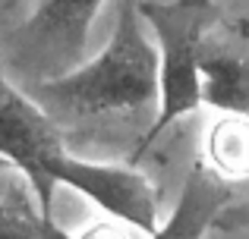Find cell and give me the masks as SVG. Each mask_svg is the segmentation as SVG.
<instances>
[{
  "mask_svg": "<svg viewBox=\"0 0 249 239\" xmlns=\"http://www.w3.org/2000/svg\"><path fill=\"white\" fill-rule=\"evenodd\" d=\"M38 92L67 113H133L158 101V48L142 32L139 6L123 0L104 50L95 60L41 82Z\"/></svg>",
  "mask_w": 249,
  "mask_h": 239,
  "instance_id": "1",
  "label": "cell"
},
{
  "mask_svg": "<svg viewBox=\"0 0 249 239\" xmlns=\"http://www.w3.org/2000/svg\"><path fill=\"white\" fill-rule=\"evenodd\" d=\"M139 16L155 32L158 48V117L142 135L136 158L148 151L177 120L196 113L202 101L205 35L218 19L214 0H145Z\"/></svg>",
  "mask_w": 249,
  "mask_h": 239,
  "instance_id": "2",
  "label": "cell"
},
{
  "mask_svg": "<svg viewBox=\"0 0 249 239\" xmlns=\"http://www.w3.org/2000/svg\"><path fill=\"white\" fill-rule=\"evenodd\" d=\"M63 154L67 142L57 123L6 79L0 63V160L10 170L22 173V179L35 189L44 214H51V192L57 189L51 170Z\"/></svg>",
  "mask_w": 249,
  "mask_h": 239,
  "instance_id": "3",
  "label": "cell"
},
{
  "mask_svg": "<svg viewBox=\"0 0 249 239\" xmlns=\"http://www.w3.org/2000/svg\"><path fill=\"white\" fill-rule=\"evenodd\" d=\"M51 179H54V186L82 192L104 214H110L114 221L126 223L145 236H152L161 227L158 192H155L152 179L139 173L133 164H98V160H85L67 151L54 164Z\"/></svg>",
  "mask_w": 249,
  "mask_h": 239,
  "instance_id": "4",
  "label": "cell"
},
{
  "mask_svg": "<svg viewBox=\"0 0 249 239\" xmlns=\"http://www.w3.org/2000/svg\"><path fill=\"white\" fill-rule=\"evenodd\" d=\"M233 202V186L221 183L205 160H196L186 173L177 208L148 239H205L208 230H218V221Z\"/></svg>",
  "mask_w": 249,
  "mask_h": 239,
  "instance_id": "5",
  "label": "cell"
},
{
  "mask_svg": "<svg viewBox=\"0 0 249 239\" xmlns=\"http://www.w3.org/2000/svg\"><path fill=\"white\" fill-rule=\"evenodd\" d=\"M104 0H44L35 16L19 29V35L35 44L79 54L89 41V29Z\"/></svg>",
  "mask_w": 249,
  "mask_h": 239,
  "instance_id": "6",
  "label": "cell"
},
{
  "mask_svg": "<svg viewBox=\"0 0 249 239\" xmlns=\"http://www.w3.org/2000/svg\"><path fill=\"white\" fill-rule=\"evenodd\" d=\"M205 167L221 183H246L249 179V117L224 113L205 139Z\"/></svg>",
  "mask_w": 249,
  "mask_h": 239,
  "instance_id": "7",
  "label": "cell"
},
{
  "mask_svg": "<svg viewBox=\"0 0 249 239\" xmlns=\"http://www.w3.org/2000/svg\"><path fill=\"white\" fill-rule=\"evenodd\" d=\"M202 101L224 113L249 117V60L237 54H205Z\"/></svg>",
  "mask_w": 249,
  "mask_h": 239,
  "instance_id": "8",
  "label": "cell"
},
{
  "mask_svg": "<svg viewBox=\"0 0 249 239\" xmlns=\"http://www.w3.org/2000/svg\"><path fill=\"white\" fill-rule=\"evenodd\" d=\"M0 239H70L54 217L44 214L25 179H13L0 195Z\"/></svg>",
  "mask_w": 249,
  "mask_h": 239,
  "instance_id": "9",
  "label": "cell"
},
{
  "mask_svg": "<svg viewBox=\"0 0 249 239\" xmlns=\"http://www.w3.org/2000/svg\"><path fill=\"white\" fill-rule=\"evenodd\" d=\"M76 239H129V233H126V223L120 221H98L89 230H82Z\"/></svg>",
  "mask_w": 249,
  "mask_h": 239,
  "instance_id": "10",
  "label": "cell"
},
{
  "mask_svg": "<svg viewBox=\"0 0 249 239\" xmlns=\"http://www.w3.org/2000/svg\"><path fill=\"white\" fill-rule=\"evenodd\" d=\"M243 227H249V205L227 208L218 221V230H243Z\"/></svg>",
  "mask_w": 249,
  "mask_h": 239,
  "instance_id": "11",
  "label": "cell"
},
{
  "mask_svg": "<svg viewBox=\"0 0 249 239\" xmlns=\"http://www.w3.org/2000/svg\"><path fill=\"white\" fill-rule=\"evenodd\" d=\"M0 170H10V167H6V164H3V160H0Z\"/></svg>",
  "mask_w": 249,
  "mask_h": 239,
  "instance_id": "12",
  "label": "cell"
}]
</instances>
